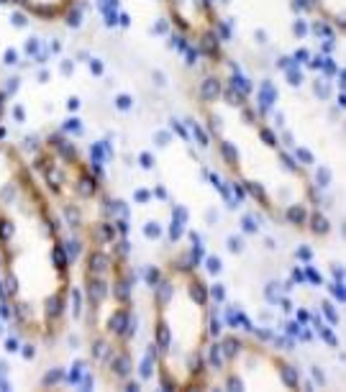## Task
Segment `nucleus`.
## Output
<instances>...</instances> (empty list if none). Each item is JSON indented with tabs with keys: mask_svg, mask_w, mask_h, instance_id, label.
I'll return each instance as SVG.
<instances>
[{
	"mask_svg": "<svg viewBox=\"0 0 346 392\" xmlns=\"http://www.w3.org/2000/svg\"><path fill=\"white\" fill-rule=\"evenodd\" d=\"M192 297L200 300V305L208 303V292H205V285L200 280H192Z\"/></svg>",
	"mask_w": 346,
	"mask_h": 392,
	"instance_id": "obj_7",
	"label": "nucleus"
},
{
	"mask_svg": "<svg viewBox=\"0 0 346 392\" xmlns=\"http://www.w3.org/2000/svg\"><path fill=\"white\" fill-rule=\"evenodd\" d=\"M208 269H210V272H218V269H221V261H218L215 256H210V259H208Z\"/></svg>",
	"mask_w": 346,
	"mask_h": 392,
	"instance_id": "obj_13",
	"label": "nucleus"
},
{
	"mask_svg": "<svg viewBox=\"0 0 346 392\" xmlns=\"http://www.w3.org/2000/svg\"><path fill=\"white\" fill-rule=\"evenodd\" d=\"M5 98H3V90H0V115H3V108H5V103H3Z\"/></svg>",
	"mask_w": 346,
	"mask_h": 392,
	"instance_id": "obj_17",
	"label": "nucleus"
},
{
	"mask_svg": "<svg viewBox=\"0 0 346 392\" xmlns=\"http://www.w3.org/2000/svg\"><path fill=\"white\" fill-rule=\"evenodd\" d=\"M3 3L18 5L29 16H36L41 21H59L69 16L72 8L77 5V0H3Z\"/></svg>",
	"mask_w": 346,
	"mask_h": 392,
	"instance_id": "obj_3",
	"label": "nucleus"
},
{
	"mask_svg": "<svg viewBox=\"0 0 346 392\" xmlns=\"http://www.w3.org/2000/svg\"><path fill=\"white\" fill-rule=\"evenodd\" d=\"M320 13L333 23V26H341L344 29V0H315Z\"/></svg>",
	"mask_w": 346,
	"mask_h": 392,
	"instance_id": "obj_4",
	"label": "nucleus"
},
{
	"mask_svg": "<svg viewBox=\"0 0 346 392\" xmlns=\"http://www.w3.org/2000/svg\"><path fill=\"white\" fill-rule=\"evenodd\" d=\"M170 16L174 26L185 34L195 36L203 49L215 46V18H213V0H167Z\"/></svg>",
	"mask_w": 346,
	"mask_h": 392,
	"instance_id": "obj_2",
	"label": "nucleus"
},
{
	"mask_svg": "<svg viewBox=\"0 0 346 392\" xmlns=\"http://www.w3.org/2000/svg\"><path fill=\"white\" fill-rule=\"evenodd\" d=\"M154 336H157L159 346H167V344H170V331H167V325H164V323H159V328L154 331Z\"/></svg>",
	"mask_w": 346,
	"mask_h": 392,
	"instance_id": "obj_11",
	"label": "nucleus"
},
{
	"mask_svg": "<svg viewBox=\"0 0 346 392\" xmlns=\"http://www.w3.org/2000/svg\"><path fill=\"white\" fill-rule=\"evenodd\" d=\"M279 372H282V377H285V385H290V387L298 385V372H295L290 364H279Z\"/></svg>",
	"mask_w": 346,
	"mask_h": 392,
	"instance_id": "obj_8",
	"label": "nucleus"
},
{
	"mask_svg": "<svg viewBox=\"0 0 346 392\" xmlns=\"http://www.w3.org/2000/svg\"><path fill=\"white\" fill-rule=\"evenodd\" d=\"M0 269L18 331L57 338L69 303V251L34 167L8 143H0Z\"/></svg>",
	"mask_w": 346,
	"mask_h": 392,
	"instance_id": "obj_1",
	"label": "nucleus"
},
{
	"mask_svg": "<svg viewBox=\"0 0 346 392\" xmlns=\"http://www.w3.org/2000/svg\"><path fill=\"white\" fill-rule=\"evenodd\" d=\"M287 220H290L292 226H298V228L305 226V220H308L305 205H300V203H298V205H290V208H287Z\"/></svg>",
	"mask_w": 346,
	"mask_h": 392,
	"instance_id": "obj_5",
	"label": "nucleus"
},
{
	"mask_svg": "<svg viewBox=\"0 0 346 392\" xmlns=\"http://www.w3.org/2000/svg\"><path fill=\"white\" fill-rule=\"evenodd\" d=\"M213 297H215V300H223V297H226V292H223V287H221V285H215V287H213Z\"/></svg>",
	"mask_w": 346,
	"mask_h": 392,
	"instance_id": "obj_14",
	"label": "nucleus"
},
{
	"mask_svg": "<svg viewBox=\"0 0 346 392\" xmlns=\"http://www.w3.org/2000/svg\"><path fill=\"white\" fill-rule=\"evenodd\" d=\"M228 244H231V251H241V246H243V241H241V239H236V236H231V239H228Z\"/></svg>",
	"mask_w": 346,
	"mask_h": 392,
	"instance_id": "obj_12",
	"label": "nucleus"
},
{
	"mask_svg": "<svg viewBox=\"0 0 346 392\" xmlns=\"http://www.w3.org/2000/svg\"><path fill=\"white\" fill-rule=\"evenodd\" d=\"M218 346H221V351H223V356H226V359H234V356L239 354V346H241V344H239V338L228 336V338H223V341L218 344Z\"/></svg>",
	"mask_w": 346,
	"mask_h": 392,
	"instance_id": "obj_6",
	"label": "nucleus"
},
{
	"mask_svg": "<svg viewBox=\"0 0 346 392\" xmlns=\"http://www.w3.org/2000/svg\"><path fill=\"white\" fill-rule=\"evenodd\" d=\"M311 223H313V233H328V220L320 215V213H313V215H311Z\"/></svg>",
	"mask_w": 346,
	"mask_h": 392,
	"instance_id": "obj_9",
	"label": "nucleus"
},
{
	"mask_svg": "<svg viewBox=\"0 0 346 392\" xmlns=\"http://www.w3.org/2000/svg\"><path fill=\"white\" fill-rule=\"evenodd\" d=\"M146 236H149V239H157V236H159V226H157V228L149 226V228H146Z\"/></svg>",
	"mask_w": 346,
	"mask_h": 392,
	"instance_id": "obj_15",
	"label": "nucleus"
},
{
	"mask_svg": "<svg viewBox=\"0 0 346 392\" xmlns=\"http://www.w3.org/2000/svg\"><path fill=\"white\" fill-rule=\"evenodd\" d=\"M157 297H159V303H167V300L172 297V285H170V282L159 285V287H157Z\"/></svg>",
	"mask_w": 346,
	"mask_h": 392,
	"instance_id": "obj_10",
	"label": "nucleus"
},
{
	"mask_svg": "<svg viewBox=\"0 0 346 392\" xmlns=\"http://www.w3.org/2000/svg\"><path fill=\"white\" fill-rule=\"evenodd\" d=\"M298 256H303V259H311V251H308V249H298Z\"/></svg>",
	"mask_w": 346,
	"mask_h": 392,
	"instance_id": "obj_16",
	"label": "nucleus"
}]
</instances>
